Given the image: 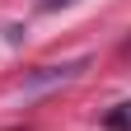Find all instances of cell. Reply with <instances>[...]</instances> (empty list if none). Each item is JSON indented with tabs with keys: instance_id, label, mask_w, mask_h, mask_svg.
<instances>
[{
	"instance_id": "6da1fadb",
	"label": "cell",
	"mask_w": 131,
	"mask_h": 131,
	"mask_svg": "<svg viewBox=\"0 0 131 131\" xmlns=\"http://www.w3.org/2000/svg\"><path fill=\"white\" fill-rule=\"evenodd\" d=\"M80 66H84V61H70V66H42L38 75H28V89H38V84H52V80H70Z\"/></svg>"
},
{
	"instance_id": "7a4b0ae2",
	"label": "cell",
	"mask_w": 131,
	"mask_h": 131,
	"mask_svg": "<svg viewBox=\"0 0 131 131\" xmlns=\"http://www.w3.org/2000/svg\"><path fill=\"white\" fill-rule=\"evenodd\" d=\"M103 131H131V98L103 112Z\"/></svg>"
},
{
	"instance_id": "3957f363",
	"label": "cell",
	"mask_w": 131,
	"mask_h": 131,
	"mask_svg": "<svg viewBox=\"0 0 131 131\" xmlns=\"http://www.w3.org/2000/svg\"><path fill=\"white\" fill-rule=\"evenodd\" d=\"M66 5H80V0H38V9H66Z\"/></svg>"
}]
</instances>
